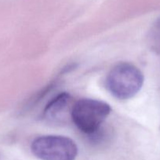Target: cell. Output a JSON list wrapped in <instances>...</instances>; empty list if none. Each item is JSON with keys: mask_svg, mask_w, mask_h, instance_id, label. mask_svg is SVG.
Listing matches in <instances>:
<instances>
[{"mask_svg": "<svg viewBox=\"0 0 160 160\" xmlns=\"http://www.w3.org/2000/svg\"><path fill=\"white\" fill-rule=\"evenodd\" d=\"M33 154L42 160H75L78 148L72 139L61 135H45L32 142Z\"/></svg>", "mask_w": 160, "mask_h": 160, "instance_id": "cell-3", "label": "cell"}, {"mask_svg": "<svg viewBox=\"0 0 160 160\" xmlns=\"http://www.w3.org/2000/svg\"><path fill=\"white\" fill-rule=\"evenodd\" d=\"M73 105L70 94L62 92L47 104L43 111V117L50 122H61L67 116L71 117Z\"/></svg>", "mask_w": 160, "mask_h": 160, "instance_id": "cell-4", "label": "cell"}, {"mask_svg": "<svg viewBox=\"0 0 160 160\" xmlns=\"http://www.w3.org/2000/svg\"><path fill=\"white\" fill-rule=\"evenodd\" d=\"M107 102L92 98H82L74 103L71 119L80 131L87 135H94L111 112Z\"/></svg>", "mask_w": 160, "mask_h": 160, "instance_id": "cell-2", "label": "cell"}, {"mask_svg": "<svg viewBox=\"0 0 160 160\" xmlns=\"http://www.w3.org/2000/svg\"><path fill=\"white\" fill-rule=\"evenodd\" d=\"M158 28L160 29V20H158Z\"/></svg>", "mask_w": 160, "mask_h": 160, "instance_id": "cell-5", "label": "cell"}, {"mask_svg": "<svg viewBox=\"0 0 160 160\" xmlns=\"http://www.w3.org/2000/svg\"><path fill=\"white\" fill-rule=\"evenodd\" d=\"M108 92L118 99L134 97L144 84L142 72L133 64L121 62L113 67L105 81Z\"/></svg>", "mask_w": 160, "mask_h": 160, "instance_id": "cell-1", "label": "cell"}]
</instances>
